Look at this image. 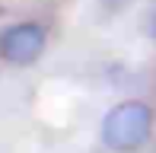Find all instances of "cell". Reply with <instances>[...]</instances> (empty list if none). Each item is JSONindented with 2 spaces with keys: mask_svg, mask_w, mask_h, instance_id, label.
<instances>
[{
  "mask_svg": "<svg viewBox=\"0 0 156 153\" xmlns=\"http://www.w3.org/2000/svg\"><path fill=\"white\" fill-rule=\"evenodd\" d=\"M150 131H153V112L147 102H137V99L118 102L102 118V144L115 153H131L144 147L150 141Z\"/></svg>",
  "mask_w": 156,
  "mask_h": 153,
  "instance_id": "6da1fadb",
  "label": "cell"
},
{
  "mask_svg": "<svg viewBox=\"0 0 156 153\" xmlns=\"http://www.w3.org/2000/svg\"><path fill=\"white\" fill-rule=\"evenodd\" d=\"M45 51V29L38 23H16L0 32V58L6 64L29 67Z\"/></svg>",
  "mask_w": 156,
  "mask_h": 153,
  "instance_id": "7a4b0ae2",
  "label": "cell"
}]
</instances>
